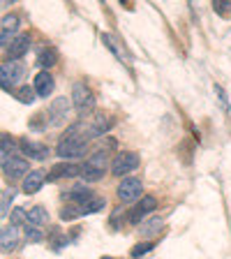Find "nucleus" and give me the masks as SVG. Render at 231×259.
<instances>
[{
    "instance_id": "412c9836",
    "label": "nucleus",
    "mask_w": 231,
    "mask_h": 259,
    "mask_svg": "<svg viewBox=\"0 0 231 259\" xmlns=\"http://www.w3.org/2000/svg\"><path fill=\"white\" fill-rule=\"evenodd\" d=\"M162 227H164V222H162L160 218H151V220H148L144 227H141L139 232L144 234V236H155V234L162 232Z\"/></svg>"
},
{
    "instance_id": "4be33fe9",
    "label": "nucleus",
    "mask_w": 231,
    "mask_h": 259,
    "mask_svg": "<svg viewBox=\"0 0 231 259\" xmlns=\"http://www.w3.org/2000/svg\"><path fill=\"white\" fill-rule=\"evenodd\" d=\"M12 199H14V190L5 188V190H3V194H0V215H3V218H7V213H10Z\"/></svg>"
},
{
    "instance_id": "393cba45",
    "label": "nucleus",
    "mask_w": 231,
    "mask_h": 259,
    "mask_svg": "<svg viewBox=\"0 0 231 259\" xmlns=\"http://www.w3.org/2000/svg\"><path fill=\"white\" fill-rule=\"evenodd\" d=\"M10 225H14V227L28 225V213L21 208V206H14V210H12V215H10Z\"/></svg>"
},
{
    "instance_id": "f3484780",
    "label": "nucleus",
    "mask_w": 231,
    "mask_h": 259,
    "mask_svg": "<svg viewBox=\"0 0 231 259\" xmlns=\"http://www.w3.org/2000/svg\"><path fill=\"white\" fill-rule=\"evenodd\" d=\"M42 183H44V174L35 169V171H30L26 178H23L21 188H23V192H26V194H35L39 188H42Z\"/></svg>"
},
{
    "instance_id": "dca6fc26",
    "label": "nucleus",
    "mask_w": 231,
    "mask_h": 259,
    "mask_svg": "<svg viewBox=\"0 0 231 259\" xmlns=\"http://www.w3.org/2000/svg\"><path fill=\"white\" fill-rule=\"evenodd\" d=\"M19 28V16L10 14L3 19V28H0V47H7V42H12V35Z\"/></svg>"
},
{
    "instance_id": "f03ea898",
    "label": "nucleus",
    "mask_w": 231,
    "mask_h": 259,
    "mask_svg": "<svg viewBox=\"0 0 231 259\" xmlns=\"http://www.w3.org/2000/svg\"><path fill=\"white\" fill-rule=\"evenodd\" d=\"M107 164H109L107 151H97L95 155L88 157V160L83 162V169H81V176H83V181H88V183H95V181H100V178L104 176V171H107Z\"/></svg>"
},
{
    "instance_id": "7c9ffc66",
    "label": "nucleus",
    "mask_w": 231,
    "mask_h": 259,
    "mask_svg": "<svg viewBox=\"0 0 231 259\" xmlns=\"http://www.w3.org/2000/svg\"><path fill=\"white\" fill-rule=\"evenodd\" d=\"M213 10L220 16H226V14H231V3H226V0H215V3H213Z\"/></svg>"
},
{
    "instance_id": "aec40b11",
    "label": "nucleus",
    "mask_w": 231,
    "mask_h": 259,
    "mask_svg": "<svg viewBox=\"0 0 231 259\" xmlns=\"http://www.w3.org/2000/svg\"><path fill=\"white\" fill-rule=\"evenodd\" d=\"M37 63H39V67H44V72H49V67H54L58 63V51L56 49H44L42 54H39Z\"/></svg>"
},
{
    "instance_id": "2f4dec72",
    "label": "nucleus",
    "mask_w": 231,
    "mask_h": 259,
    "mask_svg": "<svg viewBox=\"0 0 231 259\" xmlns=\"http://www.w3.org/2000/svg\"><path fill=\"white\" fill-rule=\"evenodd\" d=\"M215 93H217V97H220V102H222V107L229 111V104H226V95H224V91H222V86H215Z\"/></svg>"
},
{
    "instance_id": "b1692460",
    "label": "nucleus",
    "mask_w": 231,
    "mask_h": 259,
    "mask_svg": "<svg viewBox=\"0 0 231 259\" xmlns=\"http://www.w3.org/2000/svg\"><path fill=\"white\" fill-rule=\"evenodd\" d=\"M104 206H107V201L100 199V197H95V199H90L86 206H81V210H83V215H90V213H100Z\"/></svg>"
},
{
    "instance_id": "a211bd4d",
    "label": "nucleus",
    "mask_w": 231,
    "mask_h": 259,
    "mask_svg": "<svg viewBox=\"0 0 231 259\" xmlns=\"http://www.w3.org/2000/svg\"><path fill=\"white\" fill-rule=\"evenodd\" d=\"M0 241H3V252H10V250H14L16 245H19V229H16L14 225L5 227V229H3V236H0Z\"/></svg>"
},
{
    "instance_id": "cd10ccee",
    "label": "nucleus",
    "mask_w": 231,
    "mask_h": 259,
    "mask_svg": "<svg viewBox=\"0 0 231 259\" xmlns=\"http://www.w3.org/2000/svg\"><path fill=\"white\" fill-rule=\"evenodd\" d=\"M155 248V243H141V245H134V248H132V259H139V257H144L146 252H151V250Z\"/></svg>"
},
{
    "instance_id": "f257e3e1",
    "label": "nucleus",
    "mask_w": 231,
    "mask_h": 259,
    "mask_svg": "<svg viewBox=\"0 0 231 259\" xmlns=\"http://www.w3.org/2000/svg\"><path fill=\"white\" fill-rule=\"evenodd\" d=\"M86 144H88V127L83 130V125L76 123V125H72V127L65 132L63 139L58 141L56 153H58L63 160L83 157V155H86Z\"/></svg>"
},
{
    "instance_id": "5701e85b",
    "label": "nucleus",
    "mask_w": 231,
    "mask_h": 259,
    "mask_svg": "<svg viewBox=\"0 0 231 259\" xmlns=\"http://www.w3.org/2000/svg\"><path fill=\"white\" fill-rule=\"evenodd\" d=\"M16 97H19V102H23V104H32L35 97H37V93H35V88H30V86H21L16 91Z\"/></svg>"
},
{
    "instance_id": "a878e982",
    "label": "nucleus",
    "mask_w": 231,
    "mask_h": 259,
    "mask_svg": "<svg viewBox=\"0 0 231 259\" xmlns=\"http://www.w3.org/2000/svg\"><path fill=\"white\" fill-rule=\"evenodd\" d=\"M79 215H83V210H81V206H65V208L60 210V218H63L65 222L76 220Z\"/></svg>"
},
{
    "instance_id": "c85d7f7f",
    "label": "nucleus",
    "mask_w": 231,
    "mask_h": 259,
    "mask_svg": "<svg viewBox=\"0 0 231 259\" xmlns=\"http://www.w3.org/2000/svg\"><path fill=\"white\" fill-rule=\"evenodd\" d=\"M26 236L28 241H35V243L44 241V234L39 232V227H32V225H26Z\"/></svg>"
},
{
    "instance_id": "20e7f679",
    "label": "nucleus",
    "mask_w": 231,
    "mask_h": 259,
    "mask_svg": "<svg viewBox=\"0 0 231 259\" xmlns=\"http://www.w3.org/2000/svg\"><path fill=\"white\" fill-rule=\"evenodd\" d=\"M72 104L81 116H88L95 109V95L90 93V88L86 83H74L72 86Z\"/></svg>"
},
{
    "instance_id": "473e14b6",
    "label": "nucleus",
    "mask_w": 231,
    "mask_h": 259,
    "mask_svg": "<svg viewBox=\"0 0 231 259\" xmlns=\"http://www.w3.org/2000/svg\"><path fill=\"white\" fill-rule=\"evenodd\" d=\"M102 259H113V257H102Z\"/></svg>"
},
{
    "instance_id": "bb28decb",
    "label": "nucleus",
    "mask_w": 231,
    "mask_h": 259,
    "mask_svg": "<svg viewBox=\"0 0 231 259\" xmlns=\"http://www.w3.org/2000/svg\"><path fill=\"white\" fill-rule=\"evenodd\" d=\"M10 153H14V139L10 135H3V162L10 160Z\"/></svg>"
},
{
    "instance_id": "39448f33",
    "label": "nucleus",
    "mask_w": 231,
    "mask_h": 259,
    "mask_svg": "<svg viewBox=\"0 0 231 259\" xmlns=\"http://www.w3.org/2000/svg\"><path fill=\"white\" fill-rule=\"evenodd\" d=\"M139 162L141 160L134 151H123V153H118V155L113 157L111 171L116 174V176H127V174H132L136 167H139Z\"/></svg>"
},
{
    "instance_id": "6ab92c4d",
    "label": "nucleus",
    "mask_w": 231,
    "mask_h": 259,
    "mask_svg": "<svg viewBox=\"0 0 231 259\" xmlns=\"http://www.w3.org/2000/svg\"><path fill=\"white\" fill-rule=\"evenodd\" d=\"M28 225L32 227H44L49 225V213L44 206H32L30 210H28Z\"/></svg>"
},
{
    "instance_id": "7ed1b4c3",
    "label": "nucleus",
    "mask_w": 231,
    "mask_h": 259,
    "mask_svg": "<svg viewBox=\"0 0 231 259\" xmlns=\"http://www.w3.org/2000/svg\"><path fill=\"white\" fill-rule=\"evenodd\" d=\"M26 76V65L21 60H10V63H3L0 67V83H3V91H12L14 83Z\"/></svg>"
},
{
    "instance_id": "f8f14e48",
    "label": "nucleus",
    "mask_w": 231,
    "mask_h": 259,
    "mask_svg": "<svg viewBox=\"0 0 231 259\" xmlns=\"http://www.w3.org/2000/svg\"><path fill=\"white\" fill-rule=\"evenodd\" d=\"M111 127H113V118H109L107 113H97L95 118H93V123L88 125V139H90V137L107 135Z\"/></svg>"
},
{
    "instance_id": "423d86ee",
    "label": "nucleus",
    "mask_w": 231,
    "mask_h": 259,
    "mask_svg": "<svg viewBox=\"0 0 231 259\" xmlns=\"http://www.w3.org/2000/svg\"><path fill=\"white\" fill-rule=\"evenodd\" d=\"M141 192H144V185H141V181L134 176L123 178L118 185V199L120 201H136L141 197Z\"/></svg>"
},
{
    "instance_id": "c756f323",
    "label": "nucleus",
    "mask_w": 231,
    "mask_h": 259,
    "mask_svg": "<svg viewBox=\"0 0 231 259\" xmlns=\"http://www.w3.org/2000/svg\"><path fill=\"white\" fill-rule=\"evenodd\" d=\"M102 42L107 44L109 49H111L113 54H116V58H118V60H125V58H123V51H120V47H118V44L113 42V37H111V35H102Z\"/></svg>"
},
{
    "instance_id": "9b49d317",
    "label": "nucleus",
    "mask_w": 231,
    "mask_h": 259,
    "mask_svg": "<svg viewBox=\"0 0 231 259\" xmlns=\"http://www.w3.org/2000/svg\"><path fill=\"white\" fill-rule=\"evenodd\" d=\"M28 49H30V35L26 32V35H19V37L12 39L7 56H10V60H21L28 54Z\"/></svg>"
},
{
    "instance_id": "2eb2a0df",
    "label": "nucleus",
    "mask_w": 231,
    "mask_h": 259,
    "mask_svg": "<svg viewBox=\"0 0 231 259\" xmlns=\"http://www.w3.org/2000/svg\"><path fill=\"white\" fill-rule=\"evenodd\" d=\"M35 93H37V97H47L54 93L56 83H54V76L49 74V72H39L37 76H35Z\"/></svg>"
},
{
    "instance_id": "6e6552de",
    "label": "nucleus",
    "mask_w": 231,
    "mask_h": 259,
    "mask_svg": "<svg viewBox=\"0 0 231 259\" xmlns=\"http://www.w3.org/2000/svg\"><path fill=\"white\" fill-rule=\"evenodd\" d=\"M28 160H23V157H10L7 162H3V174H5L10 181H14V178H21V176H28Z\"/></svg>"
},
{
    "instance_id": "4468645a",
    "label": "nucleus",
    "mask_w": 231,
    "mask_h": 259,
    "mask_svg": "<svg viewBox=\"0 0 231 259\" xmlns=\"http://www.w3.org/2000/svg\"><path fill=\"white\" fill-rule=\"evenodd\" d=\"M81 169L79 164H70V162H65V164H56L51 171H49L47 181H56V178H74V176H81Z\"/></svg>"
},
{
    "instance_id": "1a4fd4ad",
    "label": "nucleus",
    "mask_w": 231,
    "mask_h": 259,
    "mask_svg": "<svg viewBox=\"0 0 231 259\" xmlns=\"http://www.w3.org/2000/svg\"><path fill=\"white\" fill-rule=\"evenodd\" d=\"M63 197L67 201H72L74 206H86L90 199H95L90 192V188H86V185H72L67 192H63Z\"/></svg>"
},
{
    "instance_id": "0eeeda50",
    "label": "nucleus",
    "mask_w": 231,
    "mask_h": 259,
    "mask_svg": "<svg viewBox=\"0 0 231 259\" xmlns=\"http://www.w3.org/2000/svg\"><path fill=\"white\" fill-rule=\"evenodd\" d=\"M19 148H21V153L28 160H47L49 155V146L39 144V141H30L28 137L19 139Z\"/></svg>"
},
{
    "instance_id": "9d476101",
    "label": "nucleus",
    "mask_w": 231,
    "mask_h": 259,
    "mask_svg": "<svg viewBox=\"0 0 231 259\" xmlns=\"http://www.w3.org/2000/svg\"><path fill=\"white\" fill-rule=\"evenodd\" d=\"M157 206V199L155 197H153V194H146L144 199L139 201V206H136L134 210H132V213H129L127 215V220H129V225H139L141 220H144V215L146 213H151L153 208H155Z\"/></svg>"
},
{
    "instance_id": "ddd939ff",
    "label": "nucleus",
    "mask_w": 231,
    "mask_h": 259,
    "mask_svg": "<svg viewBox=\"0 0 231 259\" xmlns=\"http://www.w3.org/2000/svg\"><path fill=\"white\" fill-rule=\"evenodd\" d=\"M67 113H70V100L67 97H58V100H54L51 109H49V118H51L54 125H60Z\"/></svg>"
}]
</instances>
